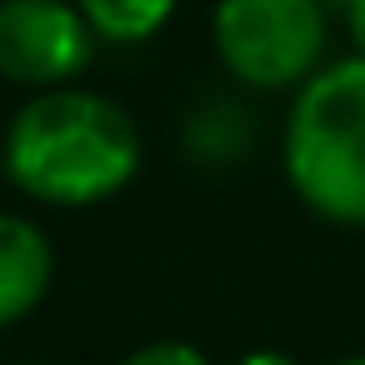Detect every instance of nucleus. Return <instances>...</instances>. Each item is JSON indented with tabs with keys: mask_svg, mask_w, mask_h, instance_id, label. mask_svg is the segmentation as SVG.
<instances>
[{
	"mask_svg": "<svg viewBox=\"0 0 365 365\" xmlns=\"http://www.w3.org/2000/svg\"><path fill=\"white\" fill-rule=\"evenodd\" d=\"M140 165L135 120L96 91H41L6 130V175L46 205H96Z\"/></svg>",
	"mask_w": 365,
	"mask_h": 365,
	"instance_id": "f257e3e1",
	"label": "nucleus"
},
{
	"mask_svg": "<svg viewBox=\"0 0 365 365\" xmlns=\"http://www.w3.org/2000/svg\"><path fill=\"white\" fill-rule=\"evenodd\" d=\"M290 190L335 225H365V56L310 76L285 125Z\"/></svg>",
	"mask_w": 365,
	"mask_h": 365,
	"instance_id": "f03ea898",
	"label": "nucleus"
},
{
	"mask_svg": "<svg viewBox=\"0 0 365 365\" xmlns=\"http://www.w3.org/2000/svg\"><path fill=\"white\" fill-rule=\"evenodd\" d=\"M215 51L255 91L305 86L325 51V11L320 0H220Z\"/></svg>",
	"mask_w": 365,
	"mask_h": 365,
	"instance_id": "7ed1b4c3",
	"label": "nucleus"
},
{
	"mask_svg": "<svg viewBox=\"0 0 365 365\" xmlns=\"http://www.w3.org/2000/svg\"><path fill=\"white\" fill-rule=\"evenodd\" d=\"M96 56V31L71 0H0V76L56 91Z\"/></svg>",
	"mask_w": 365,
	"mask_h": 365,
	"instance_id": "20e7f679",
	"label": "nucleus"
},
{
	"mask_svg": "<svg viewBox=\"0 0 365 365\" xmlns=\"http://www.w3.org/2000/svg\"><path fill=\"white\" fill-rule=\"evenodd\" d=\"M56 275V255L51 240L36 220L26 215H0V325L26 320Z\"/></svg>",
	"mask_w": 365,
	"mask_h": 365,
	"instance_id": "39448f33",
	"label": "nucleus"
},
{
	"mask_svg": "<svg viewBox=\"0 0 365 365\" xmlns=\"http://www.w3.org/2000/svg\"><path fill=\"white\" fill-rule=\"evenodd\" d=\"M81 16L91 21V31L101 41H115V46H135L145 36H155L170 11H175V0H76Z\"/></svg>",
	"mask_w": 365,
	"mask_h": 365,
	"instance_id": "423d86ee",
	"label": "nucleus"
},
{
	"mask_svg": "<svg viewBox=\"0 0 365 365\" xmlns=\"http://www.w3.org/2000/svg\"><path fill=\"white\" fill-rule=\"evenodd\" d=\"M120 365H210V360L185 340H155V345H140L135 355H125Z\"/></svg>",
	"mask_w": 365,
	"mask_h": 365,
	"instance_id": "0eeeda50",
	"label": "nucleus"
},
{
	"mask_svg": "<svg viewBox=\"0 0 365 365\" xmlns=\"http://www.w3.org/2000/svg\"><path fill=\"white\" fill-rule=\"evenodd\" d=\"M345 21H350V36H355V46L365 56V0H345Z\"/></svg>",
	"mask_w": 365,
	"mask_h": 365,
	"instance_id": "6e6552de",
	"label": "nucleus"
},
{
	"mask_svg": "<svg viewBox=\"0 0 365 365\" xmlns=\"http://www.w3.org/2000/svg\"><path fill=\"white\" fill-rule=\"evenodd\" d=\"M235 365H295V360L280 355V350H250V355H240Z\"/></svg>",
	"mask_w": 365,
	"mask_h": 365,
	"instance_id": "1a4fd4ad",
	"label": "nucleus"
},
{
	"mask_svg": "<svg viewBox=\"0 0 365 365\" xmlns=\"http://www.w3.org/2000/svg\"><path fill=\"white\" fill-rule=\"evenodd\" d=\"M335 365H365V355H345V360H335Z\"/></svg>",
	"mask_w": 365,
	"mask_h": 365,
	"instance_id": "9d476101",
	"label": "nucleus"
},
{
	"mask_svg": "<svg viewBox=\"0 0 365 365\" xmlns=\"http://www.w3.org/2000/svg\"><path fill=\"white\" fill-rule=\"evenodd\" d=\"M0 170H6V140H0Z\"/></svg>",
	"mask_w": 365,
	"mask_h": 365,
	"instance_id": "9b49d317",
	"label": "nucleus"
}]
</instances>
